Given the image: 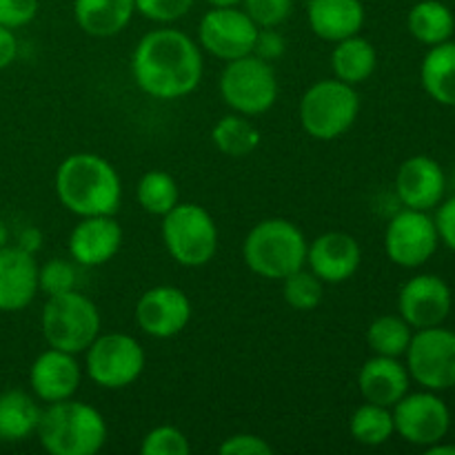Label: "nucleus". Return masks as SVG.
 <instances>
[{
	"label": "nucleus",
	"mask_w": 455,
	"mask_h": 455,
	"mask_svg": "<svg viewBox=\"0 0 455 455\" xmlns=\"http://www.w3.org/2000/svg\"><path fill=\"white\" fill-rule=\"evenodd\" d=\"M132 76L138 89L156 100L189 96L203 80L200 44L172 27L149 31L133 49Z\"/></svg>",
	"instance_id": "f257e3e1"
},
{
	"label": "nucleus",
	"mask_w": 455,
	"mask_h": 455,
	"mask_svg": "<svg viewBox=\"0 0 455 455\" xmlns=\"http://www.w3.org/2000/svg\"><path fill=\"white\" fill-rule=\"evenodd\" d=\"M56 196L78 218L116 216L123 200V182L109 160L89 151L67 156L56 172Z\"/></svg>",
	"instance_id": "f03ea898"
},
{
	"label": "nucleus",
	"mask_w": 455,
	"mask_h": 455,
	"mask_svg": "<svg viewBox=\"0 0 455 455\" xmlns=\"http://www.w3.org/2000/svg\"><path fill=\"white\" fill-rule=\"evenodd\" d=\"M36 435L52 455H93L105 447L107 422L96 407L69 398L43 409Z\"/></svg>",
	"instance_id": "7ed1b4c3"
},
{
	"label": "nucleus",
	"mask_w": 455,
	"mask_h": 455,
	"mask_svg": "<svg viewBox=\"0 0 455 455\" xmlns=\"http://www.w3.org/2000/svg\"><path fill=\"white\" fill-rule=\"evenodd\" d=\"M305 234L284 218H267L258 222L243 243V258L249 269L267 280H284L293 271L307 267Z\"/></svg>",
	"instance_id": "20e7f679"
},
{
	"label": "nucleus",
	"mask_w": 455,
	"mask_h": 455,
	"mask_svg": "<svg viewBox=\"0 0 455 455\" xmlns=\"http://www.w3.org/2000/svg\"><path fill=\"white\" fill-rule=\"evenodd\" d=\"M102 327L96 302L89 300L78 289L58 296H47L40 314V329L53 349L67 354H84L98 338Z\"/></svg>",
	"instance_id": "39448f33"
},
{
	"label": "nucleus",
	"mask_w": 455,
	"mask_h": 455,
	"mask_svg": "<svg viewBox=\"0 0 455 455\" xmlns=\"http://www.w3.org/2000/svg\"><path fill=\"white\" fill-rule=\"evenodd\" d=\"M360 96L354 84L338 78H324L311 84L302 96L298 116L300 124L315 140H336L355 124Z\"/></svg>",
	"instance_id": "423d86ee"
},
{
	"label": "nucleus",
	"mask_w": 455,
	"mask_h": 455,
	"mask_svg": "<svg viewBox=\"0 0 455 455\" xmlns=\"http://www.w3.org/2000/svg\"><path fill=\"white\" fill-rule=\"evenodd\" d=\"M163 243L182 267L209 265L218 251V227L212 213L194 203H178L163 216Z\"/></svg>",
	"instance_id": "0eeeda50"
},
{
	"label": "nucleus",
	"mask_w": 455,
	"mask_h": 455,
	"mask_svg": "<svg viewBox=\"0 0 455 455\" xmlns=\"http://www.w3.org/2000/svg\"><path fill=\"white\" fill-rule=\"evenodd\" d=\"M218 89L227 107L251 118L267 114L275 105L280 83L271 62L249 53L227 62Z\"/></svg>",
	"instance_id": "6e6552de"
},
{
	"label": "nucleus",
	"mask_w": 455,
	"mask_h": 455,
	"mask_svg": "<svg viewBox=\"0 0 455 455\" xmlns=\"http://www.w3.org/2000/svg\"><path fill=\"white\" fill-rule=\"evenodd\" d=\"M145 349L127 333H98L84 351V371L100 389L118 391L133 385L145 371Z\"/></svg>",
	"instance_id": "1a4fd4ad"
},
{
	"label": "nucleus",
	"mask_w": 455,
	"mask_h": 455,
	"mask_svg": "<svg viewBox=\"0 0 455 455\" xmlns=\"http://www.w3.org/2000/svg\"><path fill=\"white\" fill-rule=\"evenodd\" d=\"M404 358L409 376L425 389L447 391L455 387V333L443 324L418 329Z\"/></svg>",
	"instance_id": "9d476101"
},
{
	"label": "nucleus",
	"mask_w": 455,
	"mask_h": 455,
	"mask_svg": "<svg viewBox=\"0 0 455 455\" xmlns=\"http://www.w3.org/2000/svg\"><path fill=\"white\" fill-rule=\"evenodd\" d=\"M440 244L435 220L420 209L404 207L389 220L385 231L387 256L403 269H418L431 260Z\"/></svg>",
	"instance_id": "9b49d317"
},
{
	"label": "nucleus",
	"mask_w": 455,
	"mask_h": 455,
	"mask_svg": "<svg viewBox=\"0 0 455 455\" xmlns=\"http://www.w3.org/2000/svg\"><path fill=\"white\" fill-rule=\"evenodd\" d=\"M395 434L416 447H431L447 438L451 429V411L435 391L407 394L391 407Z\"/></svg>",
	"instance_id": "f8f14e48"
},
{
	"label": "nucleus",
	"mask_w": 455,
	"mask_h": 455,
	"mask_svg": "<svg viewBox=\"0 0 455 455\" xmlns=\"http://www.w3.org/2000/svg\"><path fill=\"white\" fill-rule=\"evenodd\" d=\"M260 27L240 7H212L198 25L200 49L229 62L253 53Z\"/></svg>",
	"instance_id": "ddd939ff"
},
{
	"label": "nucleus",
	"mask_w": 455,
	"mask_h": 455,
	"mask_svg": "<svg viewBox=\"0 0 455 455\" xmlns=\"http://www.w3.org/2000/svg\"><path fill=\"white\" fill-rule=\"evenodd\" d=\"M191 300L182 289L158 284L147 289L136 305V324L156 340H169L191 323Z\"/></svg>",
	"instance_id": "4468645a"
},
{
	"label": "nucleus",
	"mask_w": 455,
	"mask_h": 455,
	"mask_svg": "<svg viewBox=\"0 0 455 455\" xmlns=\"http://www.w3.org/2000/svg\"><path fill=\"white\" fill-rule=\"evenodd\" d=\"M451 289L434 274L413 275L403 284L398 296V314L411 329L438 327L451 314Z\"/></svg>",
	"instance_id": "2eb2a0df"
},
{
	"label": "nucleus",
	"mask_w": 455,
	"mask_h": 455,
	"mask_svg": "<svg viewBox=\"0 0 455 455\" xmlns=\"http://www.w3.org/2000/svg\"><path fill=\"white\" fill-rule=\"evenodd\" d=\"M363 260L358 240L345 231H327L307 247V267L327 284H342L355 275Z\"/></svg>",
	"instance_id": "dca6fc26"
},
{
	"label": "nucleus",
	"mask_w": 455,
	"mask_h": 455,
	"mask_svg": "<svg viewBox=\"0 0 455 455\" xmlns=\"http://www.w3.org/2000/svg\"><path fill=\"white\" fill-rule=\"evenodd\" d=\"M80 382H83V369L76 355L53 347L43 351L29 367L31 394L36 395V400L47 404L74 398Z\"/></svg>",
	"instance_id": "f3484780"
},
{
	"label": "nucleus",
	"mask_w": 455,
	"mask_h": 455,
	"mask_svg": "<svg viewBox=\"0 0 455 455\" xmlns=\"http://www.w3.org/2000/svg\"><path fill=\"white\" fill-rule=\"evenodd\" d=\"M38 293V262L18 244L0 249V311L16 314L29 307Z\"/></svg>",
	"instance_id": "a211bd4d"
},
{
	"label": "nucleus",
	"mask_w": 455,
	"mask_h": 455,
	"mask_svg": "<svg viewBox=\"0 0 455 455\" xmlns=\"http://www.w3.org/2000/svg\"><path fill=\"white\" fill-rule=\"evenodd\" d=\"M444 189H447V178L443 167L429 156H411L400 164L395 176V194L404 207L429 212L443 203Z\"/></svg>",
	"instance_id": "6ab92c4d"
},
{
	"label": "nucleus",
	"mask_w": 455,
	"mask_h": 455,
	"mask_svg": "<svg viewBox=\"0 0 455 455\" xmlns=\"http://www.w3.org/2000/svg\"><path fill=\"white\" fill-rule=\"evenodd\" d=\"M123 247V227L114 216L80 218L69 235L71 260L83 267H102Z\"/></svg>",
	"instance_id": "aec40b11"
},
{
	"label": "nucleus",
	"mask_w": 455,
	"mask_h": 455,
	"mask_svg": "<svg viewBox=\"0 0 455 455\" xmlns=\"http://www.w3.org/2000/svg\"><path fill=\"white\" fill-rule=\"evenodd\" d=\"M409 382H411V376L407 371V364L389 355H373L358 373V389L363 398L367 403L389 409L409 394Z\"/></svg>",
	"instance_id": "412c9836"
},
{
	"label": "nucleus",
	"mask_w": 455,
	"mask_h": 455,
	"mask_svg": "<svg viewBox=\"0 0 455 455\" xmlns=\"http://www.w3.org/2000/svg\"><path fill=\"white\" fill-rule=\"evenodd\" d=\"M307 22L318 38L340 43L363 31L364 4L363 0H309Z\"/></svg>",
	"instance_id": "4be33fe9"
},
{
	"label": "nucleus",
	"mask_w": 455,
	"mask_h": 455,
	"mask_svg": "<svg viewBox=\"0 0 455 455\" xmlns=\"http://www.w3.org/2000/svg\"><path fill=\"white\" fill-rule=\"evenodd\" d=\"M136 13V0H74V18L93 38H111L127 29Z\"/></svg>",
	"instance_id": "5701e85b"
},
{
	"label": "nucleus",
	"mask_w": 455,
	"mask_h": 455,
	"mask_svg": "<svg viewBox=\"0 0 455 455\" xmlns=\"http://www.w3.org/2000/svg\"><path fill=\"white\" fill-rule=\"evenodd\" d=\"M43 409L36 403V395L20 389H9L0 394V443H25L38 431Z\"/></svg>",
	"instance_id": "b1692460"
},
{
	"label": "nucleus",
	"mask_w": 455,
	"mask_h": 455,
	"mask_svg": "<svg viewBox=\"0 0 455 455\" xmlns=\"http://www.w3.org/2000/svg\"><path fill=\"white\" fill-rule=\"evenodd\" d=\"M333 44H336L331 52L333 78L354 84V87L367 83L378 67L376 47L360 34Z\"/></svg>",
	"instance_id": "393cba45"
},
{
	"label": "nucleus",
	"mask_w": 455,
	"mask_h": 455,
	"mask_svg": "<svg viewBox=\"0 0 455 455\" xmlns=\"http://www.w3.org/2000/svg\"><path fill=\"white\" fill-rule=\"evenodd\" d=\"M425 92L444 107H455V43L447 40L427 52L420 67Z\"/></svg>",
	"instance_id": "a878e982"
},
{
	"label": "nucleus",
	"mask_w": 455,
	"mask_h": 455,
	"mask_svg": "<svg viewBox=\"0 0 455 455\" xmlns=\"http://www.w3.org/2000/svg\"><path fill=\"white\" fill-rule=\"evenodd\" d=\"M407 25L418 43L435 47V44L451 40L455 18L451 9L440 0H420L409 12Z\"/></svg>",
	"instance_id": "bb28decb"
},
{
	"label": "nucleus",
	"mask_w": 455,
	"mask_h": 455,
	"mask_svg": "<svg viewBox=\"0 0 455 455\" xmlns=\"http://www.w3.org/2000/svg\"><path fill=\"white\" fill-rule=\"evenodd\" d=\"M212 140L220 154L229 156V158H247L260 145V132L249 120V116L234 111L229 116H222L213 124Z\"/></svg>",
	"instance_id": "cd10ccee"
},
{
	"label": "nucleus",
	"mask_w": 455,
	"mask_h": 455,
	"mask_svg": "<svg viewBox=\"0 0 455 455\" xmlns=\"http://www.w3.org/2000/svg\"><path fill=\"white\" fill-rule=\"evenodd\" d=\"M351 438L364 447H380V444L389 443L395 434L394 425V411L382 404L367 403L360 404L349 420Z\"/></svg>",
	"instance_id": "c85d7f7f"
},
{
	"label": "nucleus",
	"mask_w": 455,
	"mask_h": 455,
	"mask_svg": "<svg viewBox=\"0 0 455 455\" xmlns=\"http://www.w3.org/2000/svg\"><path fill=\"white\" fill-rule=\"evenodd\" d=\"M413 329L403 315H380L367 329V342L376 355L400 358L407 354Z\"/></svg>",
	"instance_id": "c756f323"
},
{
	"label": "nucleus",
	"mask_w": 455,
	"mask_h": 455,
	"mask_svg": "<svg viewBox=\"0 0 455 455\" xmlns=\"http://www.w3.org/2000/svg\"><path fill=\"white\" fill-rule=\"evenodd\" d=\"M136 198L147 213L163 218L180 203V191H178V182L173 180V176L154 169L138 180Z\"/></svg>",
	"instance_id": "7c9ffc66"
},
{
	"label": "nucleus",
	"mask_w": 455,
	"mask_h": 455,
	"mask_svg": "<svg viewBox=\"0 0 455 455\" xmlns=\"http://www.w3.org/2000/svg\"><path fill=\"white\" fill-rule=\"evenodd\" d=\"M283 296L291 309L311 311L323 302L324 283L311 269H298L283 280Z\"/></svg>",
	"instance_id": "2f4dec72"
},
{
	"label": "nucleus",
	"mask_w": 455,
	"mask_h": 455,
	"mask_svg": "<svg viewBox=\"0 0 455 455\" xmlns=\"http://www.w3.org/2000/svg\"><path fill=\"white\" fill-rule=\"evenodd\" d=\"M140 451L142 455H187L191 451V444L178 427L160 425L142 438Z\"/></svg>",
	"instance_id": "473e14b6"
},
{
	"label": "nucleus",
	"mask_w": 455,
	"mask_h": 455,
	"mask_svg": "<svg viewBox=\"0 0 455 455\" xmlns=\"http://www.w3.org/2000/svg\"><path fill=\"white\" fill-rule=\"evenodd\" d=\"M76 283H78V274H76L74 265L62 258H53L38 267V291H43L44 296L74 291Z\"/></svg>",
	"instance_id": "72a5a7b5"
},
{
	"label": "nucleus",
	"mask_w": 455,
	"mask_h": 455,
	"mask_svg": "<svg viewBox=\"0 0 455 455\" xmlns=\"http://www.w3.org/2000/svg\"><path fill=\"white\" fill-rule=\"evenodd\" d=\"M243 9L260 29H278L293 12V0H243Z\"/></svg>",
	"instance_id": "f704fd0d"
},
{
	"label": "nucleus",
	"mask_w": 455,
	"mask_h": 455,
	"mask_svg": "<svg viewBox=\"0 0 455 455\" xmlns=\"http://www.w3.org/2000/svg\"><path fill=\"white\" fill-rule=\"evenodd\" d=\"M196 0H136V12L145 16L147 20L169 25L191 12Z\"/></svg>",
	"instance_id": "c9c22d12"
},
{
	"label": "nucleus",
	"mask_w": 455,
	"mask_h": 455,
	"mask_svg": "<svg viewBox=\"0 0 455 455\" xmlns=\"http://www.w3.org/2000/svg\"><path fill=\"white\" fill-rule=\"evenodd\" d=\"M38 0H0V25L20 29L38 13Z\"/></svg>",
	"instance_id": "e433bc0d"
},
{
	"label": "nucleus",
	"mask_w": 455,
	"mask_h": 455,
	"mask_svg": "<svg viewBox=\"0 0 455 455\" xmlns=\"http://www.w3.org/2000/svg\"><path fill=\"white\" fill-rule=\"evenodd\" d=\"M220 455H274V447L265 438L256 434H235L229 435L218 447Z\"/></svg>",
	"instance_id": "4c0bfd02"
},
{
	"label": "nucleus",
	"mask_w": 455,
	"mask_h": 455,
	"mask_svg": "<svg viewBox=\"0 0 455 455\" xmlns=\"http://www.w3.org/2000/svg\"><path fill=\"white\" fill-rule=\"evenodd\" d=\"M287 49L283 34L278 29H258L256 44H253V56L262 58L267 62L278 60Z\"/></svg>",
	"instance_id": "58836bf2"
},
{
	"label": "nucleus",
	"mask_w": 455,
	"mask_h": 455,
	"mask_svg": "<svg viewBox=\"0 0 455 455\" xmlns=\"http://www.w3.org/2000/svg\"><path fill=\"white\" fill-rule=\"evenodd\" d=\"M434 220H435V229H438L440 240L455 251V196L453 198H449L447 203L440 204Z\"/></svg>",
	"instance_id": "ea45409f"
},
{
	"label": "nucleus",
	"mask_w": 455,
	"mask_h": 455,
	"mask_svg": "<svg viewBox=\"0 0 455 455\" xmlns=\"http://www.w3.org/2000/svg\"><path fill=\"white\" fill-rule=\"evenodd\" d=\"M18 56V38L13 29L0 25V71L7 69Z\"/></svg>",
	"instance_id": "a19ab883"
},
{
	"label": "nucleus",
	"mask_w": 455,
	"mask_h": 455,
	"mask_svg": "<svg viewBox=\"0 0 455 455\" xmlns=\"http://www.w3.org/2000/svg\"><path fill=\"white\" fill-rule=\"evenodd\" d=\"M40 243H43V235H40V231L36 229V227H29V229H25L18 235V247L25 249V251L29 253L38 251Z\"/></svg>",
	"instance_id": "79ce46f5"
},
{
	"label": "nucleus",
	"mask_w": 455,
	"mask_h": 455,
	"mask_svg": "<svg viewBox=\"0 0 455 455\" xmlns=\"http://www.w3.org/2000/svg\"><path fill=\"white\" fill-rule=\"evenodd\" d=\"M427 453L429 455H455V444H443V440L431 447H427Z\"/></svg>",
	"instance_id": "37998d69"
},
{
	"label": "nucleus",
	"mask_w": 455,
	"mask_h": 455,
	"mask_svg": "<svg viewBox=\"0 0 455 455\" xmlns=\"http://www.w3.org/2000/svg\"><path fill=\"white\" fill-rule=\"evenodd\" d=\"M212 7H240L243 0H207Z\"/></svg>",
	"instance_id": "c03bdc74"
},
{
	"label": "nucleus",
	"mask_w": 455,
	"mask_h": 455,
	"mask_svg": "<svg viewBox=\"0 0 455 455\" xmlns=\"http://www.w3.org/2000/svg\"><path fill=\"white\" fill-rule=\"evenodd\" d=\"M4 244H9V229H7V225L0 220V249H3Z\"/></svg>",
	"instance_id": "a18cd8bd"
}]
</instances>
